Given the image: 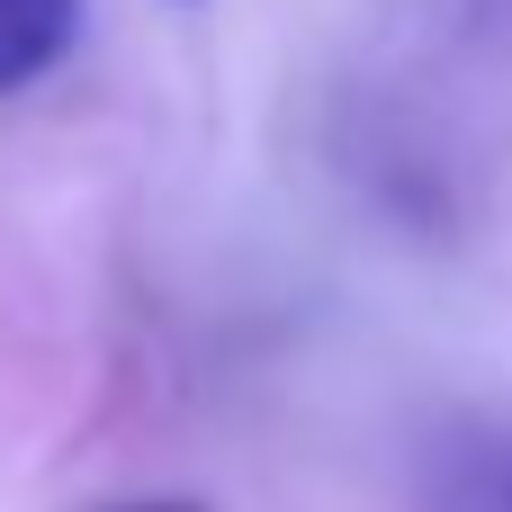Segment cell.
<instances>
[{
  "label": "cell",
  "instance_id": "obj_1",
  "mask_svg": "<svg viewBox=\"0 0 512 512\" xmlns=\"http://www.w3.org/2000/svg\"><path fill=\"white\" fill-rule=\"evenodd\" d=\"M432 512H512V423H459L432 450Z\"/></svg>",
  "mask_w": 512,
  "mask_h": 512
},
{
  "label": "cell",
  "instance_id": "obj_2",
  "mask_svg": "<svg viewBox=\"0 0 512 512\" xmlns=\"http://www.w3.org/2000/svg\"><path fill=\"white\" fill-rule=\"evenodd\" d=\"M81 36V0H0V99L36 90Z\"/></svg>",
  "mask_w": 512,
  "mask_h": 512
},
{
  "label": "cell",
  "instance_id": "obj_3",
  "mask_svg": "<svg viewBox=\"0 0 512 512\" xmlns=\"http://www.w3.org/2000/svg\"><path fill=\"white\" fill-rule=\"evenodd\" d=\"M108 512H198V504H108Z\"/></svg>",
  "mask_w": 512,
  "mask_h": 512
}]
</instances>
